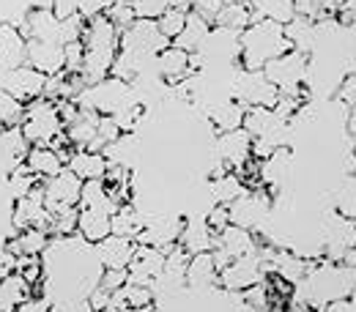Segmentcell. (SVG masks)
<instances>
[{
  "label": "cell",
  "mask_w": 356,
  "mask_h": 312,
  "mask_svg": "<svg viewBox=\"0 0 356 312\" xmlns=\"http://www.w3.org/2000/svg\"><path fill=\"white\" fill-rule=\"evenodd\" d=\"M118 44H121V31L104 14L90 19L86 25V33H83L86 58H83V69H80V77H83L86 88L110 77L113 60L118 55Z\"/></svg>",
  "instance_id": "obj_1"
},
{
  "label": "cell",
  "mask_w": 356,
  "mask_h": 312,
  "mask_svg": "<svg viewBox=\"0 0 356 312\" xmlns=\"http://www.w3.org/2000/svg\"><path fill=\"white\" fill-rule=\"evenodd\" d=\"M28 140L19 126H6L0 129V173H14L19 165H25L28 156Z\"/></svg>",
  "instance_id": "obj_19"
},
{
  "label": "cell",
  "mask_w": 356,
  "mask_h": 312,
  "mask_svg": "<svg viewBox=\"0 0 356 312\" xmlns=\"http://www.w3.org/2000/svg\"><path fill=\"white\" fill-rule=\"evenodd\" d=\"M285 167H288V151L285 148H274V154L261 162V179L271 183V186H277L280 181L285 179Z\"/></svg>",
  "instance_id": "obj_42"
},
{
  "label": "cell",
  "mask_w": 356,
  "mask_h": 312,
  "mask_svg": "<svg viewBox=\"0 0 356 312\" xmlns=\"http://www.w3.org/2000/svg\"><path fill=\"white\" fill-rule=\"evenodd\" d=\"M104 17H107V19H110L121 33H124L134 19H137V17H134V8L129 6V0H113V3H110V8L104 11Z\"/></svg>",
  "instance_id": "obj_45"
},
{
  "label": "cell",
  "mask_w": 356,
  "mask_h": 312,
  "mask_svg": "<svg viewBox=\"0 0 356 312\" xmlns=\"http://www.w3.org/2000/svg\"><path fill=\"white\" fill-rule=\"evenodd\" d=\"M80 208H93V211H104V214H115L121 208V203L113 197V192L107 189V183L102 179L83 181V195H80Z\"/></svg>",
  "instance_id": "obj_24"
},
{
  "label": "cell",
  "mask_w": 356,
  "mask_h": 312,
  "mask_svg": "<svg viewBox=\"0 0 356 312\" xmlns=\"http://www.w3.org/2000/svg\"><path fill=\"white\" fill-rule=\"evenodd\" d=\"M28 58V39L14 25H0V77L25 66Z\"/></svg>",
  "instance_id": "obj_17"
},
{
  "label": "cell",
  "mask_w": 356,
  "mask_h": 312,
  "mask_svg": "<svg viewBox=\"0 0 356 312\" xmlns=\"http://www.w3.org/2000/svg\"><path fill=\"white\" fill-rule=\"evenodd\" d=\"M69 170L80 181L104 179V173H107V159H104V154H99V151H74V154L69 156Z\"/></svg>",
  "instance_id": "obj_29"
},
{
  "label": "cell",
  "mask_w": 356,
  "mask_h": 312,
  "mask_svg": "<svg viewBox=\"0 0 356 312\" xmlns=\"http://www.w3.org/2000/svg\"><path fill=\"white\" fill-rule=\"evenodd\" d=\"M165 255H168V252H162V249H156V247L137 244V249H134V255H132V263L127 266L129 282H132V285H145V288H151L154 279L162 277V271H165Z\"/></svg>",
  "instance_id": "obj_14"
},
{
  "label": "cell",
  "mask_w": 356,
  "mask_h": 312,
  "mask_svg": "<svg viewBox=\"0 0 356 312\" xmlns=\"http://www.w3.org/2000/svg\"><path fill=\"white\" fill-rule=\"evenodd\" d=\"M110 222H113V236H124V238H134V241H137V236H140V230L145 224L143 217L132 208H118Z\"/></svg>",
  "instance_id": "obj_41"
},
{
  "label": "cell",
  "mask_w": 356,
  "mask_h": 312,
  "mask_svg": "<svg viewBox=\"0 0 356 312\" xmlns=\"http://www.w3.org/2000/svg\"><path fill=\"white\" fill-rule=\"evenodd\" d=\"M113 217L104 211H93V208H80V220H77V233L83 236L86 244H99L113 233Z\"/></svg>",
  "instance_id": "obj_26"
},
{
  "label": "cell",
  "mask_w": 356,
  "mask_h": 312,
  "mask_svg": "<svg viewBox=\"0 0 356 312\" xmlns=\"http://www.w3.org/2000/svg\"><path fill=\"white\" fill-rule=\"evenodd\" d=\"M244 129L252 134L255 142H264L268 148H282L288 121L280 118L271 107H250L244 115Z\"/></svg>",
  "instance_id": "obj_9"
},
{
  "label": "cell",
  "mask_w": 356,
  "mask_h": 312,
  "mask_svg": "<svg viewBox=\"0 0 356 312\" xmlns=\"http://www.w3.org/2000/svg\"><path fill=\"white\" fill-rule=\"evenodd\" d=\"M165 47H170V42L159 33L156 19H134L132 25L121 33L118 49H129V52H137L143 58H156Z\"/></svg>",
  "instance_id": "obj_11"
},
{
  "label": "cell",
  "mask_w": 356,
  "mask_h": 312,
  "mask_svg": "<svg viewBox=\"0 0 356 312\" xmlns=\"http://www.w3.org/2000/svg\"><path fill=\"white\" fill-rule=\"evenodd\" d=\"M225 3H250V0H225Z\"/></svg>",
  "instance_id": "obj_62"
},
{
  "label": "cell",
  "mask_w": 356,
  "mask_h": 312,
  "mask_svg": "<svg viewBox=\"0 0 356 312\" xmlns=\"http://www.w3.org/2000/svg\"><path fill=\"white\" fill-rule=\"evenodd\" d=\"M343 263H346V266H351L356 271V247H351V249L343 255Z\"/></svg>",
  "instance_id": "obj_60"
},
{
  "label": "cell",
  "mask_w": 356,
  "mask_h": 312,
  "mask_svg": "<svg viewBox=\"0 0 356 312\" xmlns=\"http://www.w3.org/2000/svg\"><path fill=\"white\" fill-rule=\"evenodd\" d=\"M302 290L296 293V299L302 304L312 307H326L329 302L337 299H348L356 290V271L346 263H323V266L307 268L302 285Z\"/></svg>",
  "instance_id": "obj_2"
},
{
  "label": "cell",
  "mask_w": 356,
  "mask_h": 312,
  "mask_svg": "<svg viewBox=\"0 0 356 312\" xmlns=\"http://www.w3.org/2000/svg\"><path fill=\"white\" fill-rule=\"evenodd\" d=\"M49 312H93L88 304V299L83 296H74V299H66V302H58Z\"/></svg>",
  "instance_id": "obj_54"
},
{
  "label": "cell",
  "mask_w": 356,
  "mask_h": 312,
  "mask_svg": "<svg viewBox=\"0 0 356 312\" xmlns=\"http://www.w3.org/2000/svg\"><path fill=\"white\" fill-rule=\"evenodd\" d=\"M186 14L189 11H181V8H168L159 19H156V28H159V33L168 39V42H176L178 36H181V31H184V25H186Z\"/></svg>",
  "instance_id": "obj_43"
},
{
  "label": "cell",
  "mask_w": 356,
  "mask_h": 312,
  "mask_svg": "<svg viewBox=\"0 0 356 312\" xmlns=\"http://www.w3.org/2000/svg\"><path fill=\"white\" fill-rule=\"evenodd\" d=\"M247 6L252 11V22L271 19V22L288 25L296 17V3L293 0H250Z\"/></svg>",
  "instance_id": "obj_28"
},
{
  "label": "cell",
  "mask_w": 356,
  "mask_h": 312,
  "mask_svg": "<svg viewBox=\"0 0 356 312\" xmlns=\"http://www.w3.org/2000/svg\"><path fill=\"white\" fill-rule=\"evenodd\" d=\"M247 192L244 181L238 179L236 173H222V176H214V183H211V197L217 206H230L233 200H238L241 195Z\"/></svg>",
  "instance_id": "obj_38"
},
{
  "label": "cell",
  "mask_w": 356,
  "mask_h": 312,
  "mask_svg": "<svg viewBox=\"0 0 356 312\" xmlns=\"http://www.w3.org/2000/svg\"><path fill=\"white\" fill-rule=\"evenodd\" d=\"M137 249L134 238H124V236H107L104 241L96 244V258L104 268H127L132 263V255Z\"/></svg>",
  "instance_id": "obj_22"
},
{
  "label": "cell",
  "mask_w": 356,
  "mask_h": 312,
  "mask_svg": "<svg viewBox=\"0 0 356 312\" xmlns=\"http://www.w3.org/2000/svg\"><path fill=\"white\" fill-rule=\"evenodd\" d=\"M244 115H247V107L238 104V101H225L220 104L214 113H211V121L217 126V132H233V129H241L244 126Z\"/></svg>",
  "instance_id": "obj_39"
},
{
  "label": "cell",
  "mask_w": 356,
  "mask_h": 312,
  "mask_svg": "<svg viewBox=\"0 0 356 312\" xmlns=\"http://www.w3.org/2000/svg\"><path fill=\"white\" fill-rule=\"evenodd\" d=\"M25 167L33 173V176H39V179L44 181L49 176H58L60 170H63V162H60V156L49 148V145H33L31 151H28V156H25Z\"/></svg>",
  "instance_id": "obj_32"
},
{
  "label": "cell",
  "mask_w": 356,
  "mask_h": 312,
  "mask_svg": "<svg viewBox=\"0 0 356 312\" xmlns=\"http://www.w3.org/2000/svg\"><path fill=\"white\" fill-rule=\"evenodd\" d=\"M206 222L211 224V230L214 233H220L222 227H227L230 224V217H227V206H214V211L209 214V220Z\"/></svg>",
  "instance_id": "obj_56"
},
{
  "label": "cell",
  "mask_w": 356,
  "mask_h": 312,
  "mask_svg": "<svg viewBox=\"0 0 356 312\" xmlns=\"http://www.w3.org/2000/svg\"><path fill=\"white\" fill-rule=\"evenodd\" d=\"M39 186H42V179L33 176L25 165H19V167L11 173V192H14V197H25V195H31V192L39 189Z\"/></svg>",
  "instance_id": "obj_44"
},
{
  "label": "cell",
  "mask_w": 356,
  "mask_h": 312,
  "mask_svg": "<svg viewBox=\"0 0 356 312\" xmlns=\"http://www.w3.org/2000/svg\"><path fill=\"white\" fill-rule=\"evenodd\" d=\"M44 85L47 77L42 72L31 69L28 63L14 69V72H8L6 77H0V88L6 90L8 96H14L17 101H22V104H31V101L42 99L44 96Z\"/></svg>",
  "instance_id": "obj_12"
},
{
  "label": "cell",
  "mask_w": 356,
  "mask_h": 312,
  "mask_svg": "<svg viewBox=\"0 0 356 312\" xmlns=\"http://www.w3.org/2000/svg\"><path fill=\"white\" fill-rule=\"evenodd\" d=\"M28 285H36L44 277V266L39 263V258H17V268H14Z\"/></svg>",
  "instance_id": "obj_50"
},
{
  "label": "cell",
  "mask_w": 356,
  "mask_h": 312,
  "mask_svg": "<svg viewBox=\"0 0 356 312\" xmlns=\"http://www.w3.org/2000/svg\"><path fill=\"white\" fill-rule=\"evenodd\" d=\"M66 69L63 72H69V74H80V69H83V58H86V47L83 42H74V44H66Z\"/></svg>",
  "instance_id": "obj_51"
},
{
  "label": "cell",
  "mask_w": 356,
  "mask_h": 312,
  "mask_svg": "<svg viewBox=\"0 0 356 312\" xmlns=\"http://www.w3.org/2000/svg\"><path fill=\"white\" fill-rule=\"evenodd\" d=\"M99 113H90V110H80L74 115L72 124H66V137L72 145H77L80 151H86L90 142L96 140V132H99Z\"/></svg>",
  "instance_id": "obj_30"
},
{
  "label": "cell",
  "mask_w": 356,
  "mask_h": 312,
  "mask_svg": "<svg viewBox=\"0 0 356 312\" xmlns=\"http://www.w3.org/2000/svg\"><path fill=\"white\" fill-rule=\"evenodd\" d=\"M266 261H268V266L280 274V279H285V282H302L305 274H307V268H310L305 258L291 255V252H282V249H280V252L271 249V255H268Z\"/></svg>",
  "instance_id": "obj_35"
},
{
  "label": "cell",
  "mask_w": 356,
  "mask_h": 312,
  "mask_svg": "<svg viewBox=\"0 0 356 312\" xmlns=\"http://www.w3.org/2000/svg\"><path fill=\"white\" fill-rule=\"evenodd\" d=\"M28 299H31V285L17 271L0 277V312H19Z\"/></svg>",
  "instance_id": "obj_25"
},
{
  "label": "cell",
  "mask_w": 356,
  "mask_h": 312,
  "mask_svg": "<svg viewBox=\"0 0 356 312\" xmlns=\"http://www.w3.org/2000/svg\"><path fill=\"white\" fill-rule=\"evenodd\" d=\"M340 99H343L348 107L356 104V74H348V77L343 80V85H340Z\"/></svg>",
  "instance_id": "obj_57"
},
{
  "label": "cell",
  "mask_w": 356,
  "mask_h": 312,
  "mask_svg": "<svg viewBox=\"0 0 356 312\" xmlns=\"http://www.w3.org/2000/svg\"><path fill=\"white\" fill-rule=\"evenodd\" d=\"M156 72L165 83L170 85H178L184 83L189 74H192V55L178 49V47H165L159 55H156Z\"/></svg>",
  "instance_id": "obj_23"
},
{
  "label": "cell",
  "mask_w": 356,
  "mask_h": 312,
  "mask_svg": "<svg viewBox=\"0 0 356 312\" xmlns=\"http://www.w3.org/2000/svg\"><path fill=\"white\" fill-rule=\"evenodd\" d=\"M337 211L346 220H356V176H351L337 192Z\"/></svg>",
  "instance_id": "obj_46"
},
{
  "label": "cell",
  "mask_w": 356,
  "mask_h": 312,
  "mask_svg": "<svg viewBox=\"0 0 356 312\" xmlns=\"http://www.w3.org/2000/svg\"><path fill=\"white\" fill-rule=\"evenodd\" d=\"M25 63L36 72H42L44 77H55L66 69V49L58 42H36L28 39V58Z\"/></svg>",
  "instance_id": "obj_16"
},
{
  "label": "cell",
  "mask_w": 356,
  "mask_h": 312,
  "mask_svg": "<svg viewBox=\"0 0 356 312\" xmlns=\"http://www.w3.org/2000/svg\"><path fill=\"white\" fill-rule=\"evenodd\" d=\"M217 244V233L211 230V224L206 220H189L184 222L178 233V247L186 255H200V252H211Z\"/></svg>",
  "instance_id": "obj_21"
},
{
  "label": "cell",
  "mask_w": 356,
  "mask_h": 312,
  "mask_svg": "<svg viewBox=\"0 0 356 312\" xmlns=\"http://www.w3.org/2000/svg\"><path fill=\"white\" fill-rule=\"evenodd\" d=\"M211 33V28H209V19L206 17H200L197 11H189L186 14V25H184V31H181V36H178L173 47L178 49H184V52H197L203 42H206V36Z\"/></svg>",
  "instance_id": "obj_31"
},
{
  "label": "cell",
  "mask_w": 356,
  "mask_h": 312,
  "mask_svg": "<svg viewBox=\"0 0 356 312\" xmlns=\"http://www.w3.org/2000/svg\"><path fill=\"white\" fill-rule=\"evenodd\" d=\"M110 3H113V0H80V14H83L86 22H90V19L102 17V14L110 8Z\"/></svg>",
  "instance_id": "obj_53"
},
{
  "label": "cell",
  "mask_w": 356,
  "mask_h": 312,
  "mask_svg": "<svg viewBox=\"0 0 356 312\" xmlns=\"http://www.w3.org/2000/svg\"><path fill=\"white\" fill-rule=\"evenodd\" d=\"M233 101L250 107H277L280 101V90L266 80L264 72H252V69H241L236 83H233Z\"/></svg>",
  "instance_id": "obj_7"
},
{
  "label": "cell",
  "mask_w": 356,
  "mask_h": 312,
  "mask_svg": "<svg viewBox=\"0 0 356 312\" xmlns=\"http://www.w3.org/2000/svg\"><path fill=\"white\" fill-rule=\"evenodd\" d=\"M264 261H261V252H250L244 258H236L230 266H225L217 274V282L222 285L227 293H244L247 288L264 282Z\"/></svg>",
  "instance_id": "obj_10"
},
{
  "label": "cell",
  "mask_w": 356,
  "mask_h": 312,
  "mask_svg": "<svg viewBox=\"0 0 356 312\" xmlns=\"http://www.w3.org/2000/svg\"><path fill=\"white\" fill-rule=\"evenodd\" d=\"M285 28V39H288V44L291 49H296V52H310L312 47H315V39H318V33H315V22H310L307 17H293L288 25H282Z\"/></svg>",
  "instance_id": "obj_34"
},
{
  "label": "cell",
  "mask_w": 356,
  "mask_h": 312,
  "mask_svg": "<svg viewBox=\"0 0 356 312\" xmlns=\"http://www.w3.org/2000/svg\"><path fill=\"white\" fill-rule=\"evenodd\" d=\"M33 8H52V0H0V25L19 28Z\"/></svg>",
  "instance_id": "obj_36"
},
{
  "label": "cell",
  "mask_w": 356,
  "mask_h": 312,
  "mask_svg": "<svg viewBox=\"0 0 356 312\" xmlns=\"http://www.w3.org/2000/svg\"><path fill=\"white\" fill-rule=\"evenodd\" d=\"M348 129L356 134V104L351 107V115H348Z\"/></svg>",
  "instance_id": "obj_61"
},
{
  "label": "cell",
  "mask_w": 356,
  "mask_h": 312,
  "mask_svg": "<svg viewBox=\"0 0 356 312\" xmlns=\"http://www.w3.org/2000/svg\"><path fill=\"white\" fill-rule=\"evenodd\" d=\"M49 244V233L39 230V227H31V230H22L17 238L8 241V252L17 255V258H39Z\"/></svg>",
  "instance_id": "obj_33"
},
{
  "label": "cell",
  "mask_w": 356,
  "mask_h": 312,
  "mask_svg": "<svg viewBox=\"0 0 356 312\" xmlns=\"http://www.w3.org/2000/svg\"><path fill=\"white\" fill-rule=\"evenodd\" d=\"M288 49H291V44L285 39V28L280 22H271V19H261V22L247 25L241 31V36H238V60H241V69L261 72L268 60L280 58Z\"/></svg>",
  "instance_id": "obj_3"
},
{
  "label": "cell",
  "mask_w": 356,
  "mask_h": 312,
  "mask_svg": "<svg viewBox=\"0 0 356 312\" xmlns=\"http://www.w3.org/2000/svg\"><path fill=\"white\" fill-rule=\"evenodd\" d=\"M77 220H80V208L77 206L74 208H66L60 214H52L49 230L58 233V236H72V233H77Z\"/></svg>",
  "instance_id": "obj_48"
},
{
  "label": "cell",
  "mask_w": 356,
  "mask_h": 312,
  "mask_svg": "<svg viewBox=\"0 0 356 312\" xmlns=\"http://www.w3.org/2000/svg\"><path fill=\"white\" fill-rule=\"evenodd\" d=\"M186 3H189V8H192V11H197V14H200V17H206L209 22L220 14V8L225 6V0H186Z\"/></svg>",
  "instance_id": "obj_52"
},
{
  "label": "cell",
  "mask_w": 356,
  "mask_h": 312,
  "mask_svg": "<svg viewBox=\"0 0 356 312\" xmlns=\"http://www.w3.org/2000/svg\"><path fill=\"white\" fill-rule=\"evenodd\" d=\"M321 312H356V310L348 299H337V302H329Z\"/></svg>",
  "instance_id": "obj_58"
},
{
  "label": "cell",
  "mask_w": 356,
  "mask_h": 312,
  "mask_svg": "<svg viewBox=\"0 0 356 312\" xmlns=\"http://www.w3.org/2000/svg\"><path fill=\"white\" fill-rule=\"evenodd\" d=\"M268 208H271V200L264 192H244L238 200H233L227 206V217H230V224H238V227H258V224L266 220Z\"/></svg>",
  "instance_id": "obj_13"
},
{
  "label": "cell",
  "mask_w": 356,
  "mask_h": 312,
  "mask_svg": "<svg viewBox=\"0 0 356 312\" xmlns=\"http://www.w3.org/2000/svg\"><path fill=\"white\" fill-rule=\"evenodd\" d=\"M266 80L280 90V96H299L302 99V83L307 80V55L288 49L280 58L268 60L261 69Z\"/></svg>",
  "instance_id": "obj_6"
},
{
  "label": "cell",
  "mask_w": 356,
  "mask_h": 312,
  "mask_svg": "<svg viewBox=\"0 0 356 312\" xmlns=\"http://www.w3.org/2000/svg\"><path fill=\"white\" fill-rule=\"evenodd\" d=\"M52 14L58 19H66L72 14H80V0H52Z\"/></svg>",
  "instance_id": "obj_55"
},
{
  "label": "cell",
  "mask_w": 356,
  "mask_h": 312,
  "mask_svg": "<svg viewBox=\"0 0 356 312\" xmlns=\"http://www.w3.org/2000/svg\"><path fill=\"white\" fill-rule=\"evenodd\" d=\"M0 129H3V126H0Z\"/></svg>",
  "instance_id": "obj_63"
},
{
  "label": "cell",
  "mask_w": 356,
  "mask_h": 312,
  "mask_svg": "<svg viewBox=\"0 0 356 312\" xmlns=\"http://www.w3.org/2000/svg\"><path fill=\"white\" fill-rule=\"evenodd\" d=\"M173 0H129V6L134 8L137 19H159Z\"/></svg>",
  "instance_id": "obj_47"
},
{
  "label": "cell",
  "mask_w": 356,
  "mask_h": 312,
  "mask_svg": "<svg viewBox=\"0 0 356 312\" xmlns=\"http://www.w3.org/2000/svg\"><path fill=\"white\" fill-rule=\"evenodd\" d=\"M19 33L25 39L36 42H58L60 44V19L52 14V8H33L25 22L19 25Z\"/></svg>",
  "instance_id": "obj_20"
},
{
  "label": "cell",
  "mask_w": 356,
  "mask_h": 312,
  "mask_svg": "<svg viewBox=\"0 0 356 312\" xmlns=\"http://www.w3.org/2000/svg\"><path fill=\"white\" fill-rule=\"evenodd\" d=\"M19 312H47L44 302H39V299H28L22 307H19Z\"/></svg>",
  "instance_id": "obj_59"
},
{
  "label": "cell",
  "mask_w": 356,
  "mask_h": 312,
  "mask_svg": "<svg viewBox=\"0 0 356 312\" xmlns=\"http://www.w3.org/2000/svg\"><path fill=\"white\" fill-rule=\"evenodd\" d=\"M217 154L227 167H244L252 156V134L247 132L244 126L241 129H233V132L220 134L217 140Z\"/></svg>",
  "instance_id": "obj_18"
},
{
  "label": "cell",
  "mask_w": 356,
  "mask_h": 312,
  "mask_svg": "<svg viewBox=\"0 0 356 312\" xmlns=\"http://www.w3.org/2000/svg\"><path fill=\"white\" fill-rule=\"evenodd\" d=\"M42 195H44V206L49 214H60L66 208L80 206V195H83V181L77 179L72 170H60L58 176H49L42 181Z\"/></svg>",
  "instance_id": "obj_8"
},
{
  "label": "cell",
  "mask_w": 356,
  "mask_h": 312,
  "mask_svg": "<svg viewBox=\"0 0 356 312\" xmlns=\"http://www.w3.org/2000/svg\"><path fill=\"white\" fill-rule=\"evenodd\" d=\"M217 266H214V258L211 252H200V255H192L189 258V266L184 274V282L195 290H203V288H211L217 285Z\"/></svg>",
  "instance_id": "obj_27"
},
{
  "label": "cell",
  "mask_w": 356,
  "mask_h": 312,
  "mask_svg": "<svg viewBox=\"0 0 356 312\" xmlns=\"http://www.w3.org/2000/svg\"><path fill=\"white\" fill-rule=\"evenodd\" d=\"M19 129H22L25 140H28L31 145H49L66 126H63V121H60V115H58L55 101H49V99L42 96V99L31 101V104L22 110Z\"/></svg>",
  "instance_id": "obj_5"
},
{
  "label": "cell",
  "mask_w": 356,
  "mask_h": 312,
  "mask_svg": "<svg viewBox=\"0 0 356 312\" xmlns=\"http://www.w3.org/2000/svg\"><path fill=\"white\" fill-rule=\"evenodd\" d=\"M127 282H129V271L127 268H104L102 277H99V288H104L107 293L121 290Z\"/></svg>",
  "instance_id": "obj_49"
},
{
  "label": "cell",
  "mask_w": 356,
  "mask_h": 312,
  "mask_svg": "<svg viewBox=\"0 0 356 312\" xmlns=\"http://www.w3.org/2000/svg\"><path fill=\"white\" fill-rule=\"evenodd\" d=\"M74 104L80 110H90V113H99V115H115L118 110L140 104V101H137V90H134L132 83H124L118 77H107L96 85L80 90Z\"/></svg>",
  "instance_id": "obj_4"
},
{
  "label": "cell",
  "mask_w": 356,
  "mask_h": 312,
  "mask_svg": "<svg viewBox=\"0 0 356 312\" xmlns=\"http://www.w3.org/2000/svg\"><path fill=\"white\" fill-rule=\"evenodd\" d=\"M217 28H227V31H236L241 33L247 25H252V11L247 3H225L220 8V14L214 17Z\"/></svg>",
  "instance_id": "obj_37"
},
{
  "label": "cell",
  "mask_w": 356,
  "mask_h": 312,
  "mask_svg": "<svg viewBox=\"0 0 356 312\" xmlns=\"http://www.w3.org/2000/svg\"><path fill=\"white\" fill-rule=\"evenodd\" d=\"M49 224H52V214L47 211L42 186L33 189V192L25 195V197H17V206H14V227H17V230L39 227V230H47V233H49Z\"/></svg>",
  "instance_id": "obj_15"
},
{
  "label": "cell",
  "mask_w": 356,
  "mask_h": 312,
  "mask_svg": "<svg viewBox=\"0 0 356 312\" xmlns=\"http://www.w3.org/2000/svg\"><path fill=\"white\" fill-rule=\"evenodd\" d=\"M134 145H137V137H132V132H124L115 142H110L102 154L107 159V165H115V167H132V154Z\"/></svg>",
  "instance_id": "obj_40"
}]
</instances>
